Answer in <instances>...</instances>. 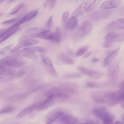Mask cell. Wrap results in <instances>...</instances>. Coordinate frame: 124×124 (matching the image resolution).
I'll use <instances>...</instances> for the list:
<instances>
[{
	"label": "cell",
	"instance_id": "obj_1",
	"mask_svg": "<svg viewBox=\"0 0 124 124\" xmlns=\"http://www.w3.org/2000/svg\"><path fill=\"white\" fill-rule=\"evenodd\" d=\"M0 60L2 64L7 67L18 68L22 66L24 63L23 60L16 55L8 56Z\"/></svg>",
	"mask_w": 124,
	"mask_h": 124
},
{
	"label": "cell",
	"instance_id": "obj_2",
	"mask_svg": "<svg viewBox=\"0 0 124 124\" xmlns=\"http://www.w3.org/2000/svg\"><path fill=\"white\" fill-rule=\"evenodd\" d=\"M39 40L35 39H30L23 40L18 43L10 51L12 53L17 51L22 47L33 46L39 43Z\"/></svg>",
	"mask_w": 124,
	"mask_h": 124
},
{
	"label": "cell",
	"instance_id": "obj_3",
	"mask_svg": "<svg viewBox=\"0 0 124 124\" xmlns=\"http://www.w3.org/2000/svg\"><path fill=\"white\" fill-rule=\"evenodd\" d=\"M63 114V112L58 109H55L51 111L46 116V124H52L59 119Z\"/></svg>",
	"mask_w": 124,
	"mask_h": 124
},
{
	"label": "cell",
	"instance_id": "obj_4",
	"mask_svg": "<svg viewBox=\"0 0 124 124\" xmlns=\"http://www.w3.org/2000/svg\"><path fill=\"white\" fill-rule=\"evenodd\" d=\"M78 68L82 73L93 79H98L103 74L102 72L100 71L92 70L83 67L79 66Z\"/></svg>",
	"mask_w": 124,
	"mask_h": 124
},
{
	"label": "cell",
	"instance_id": "obj_5",
	"mask_svg": "<svg viewBox=\"0 0 124 124\" xmlns=\"http://www.w3.org/2000/svg\"><path fill=\"white\" fill-rule=\"evenodd\" d=\"M92 28L91 22L89 21L84 22L81 24L78 31V36L79 37H84L90 31Z\"/></svg>",
	"mask_w": 124,
	"mask_h": 124
},
{
	"label": "cell",
	"instance_id": "obj_6",
	"mask_svg": "<svg viewBox=\"0 0 124 124\" xmlns=\"http://www.w3.org/2000/svg\"><path fill=\"white\" fill-rule=\"evenodd\" d=\"M42 101L27 107L18 114L17 116V118H22L34 110L38 109L41 105Z\"/></svg>",
	"mask_w": 124,
	"mask_h": 124
},
{
	"label": "cell",
	"instance_id": "obj_7",
	"mask_svg": "<svg viewBox=\"0 0 124 124\" xmlns=\"http://www.w3.org/2000/svg\"><path fill=\"white\" fill-rule=\"evenodd\" d=\"M120 35L114 32H111L107 34L105 39V42L103 46L108 48L111 46L113 43L119 36Z\"/></svg>",
	"mask_w": 124,
	"mask_h": 124
},
{
	"label": "cell",
	"instance_id": "obj_8",
	"mask_svg": "<svg viewBox=\"0 0 124 124\" xmlns=\"http://www.w3.org/2000/svg\"><path fill=\"white\" fill-rule=\"evenodd\" d=\"M93 111L96 116L103 120L109 114L107 109L103 107H95L93 109Z\"/></svg>",
	"mask_w": 124,
	"mask_h": 124
},
{
	"label": "cell",
	"instance_id": "obj_9",
	"mask_svg": "<svg viewBox=\"0 0 124 124\" xmlns=\"http://www.w3.org/2000/svg\"><path fill=\"white\" fill-rule=\"evenodd\" d=\"M59 121L61 124H76L78 120L73 116L63 114L59 118Z\"/></svg>",
	"mask_w": 124,
	"mask_h": 124
},
{
	"label": "cell",
	"instance_id": "obj_10",
	"mask_svg": "<svg viewBox=\"0 0 124 124\" xmlns=\"http://www.w3.org/2000/svg\"><path fill=\"white\" fill-rule=\"evenodd\" d=\"M119 70L118 65L117 63H112L108 67V73L109 77L111 79L116 78Z\"/></svg>",
	"mask_w": 124,
	"mask_h": 124
},
{
	"label": "cell",
	"instance_id": "obj_11",
	"mask_svg": "<svg viewBox=\"0 0 124 124\" xmlns=\"http://www.w3.org/2000/svg\"><path fill=\"white\" fill-rule=\"evenodd\" d=\"M91 0L85 1L82 3L73 13L71 17L76 18L83 14L87 6Z\"/></svg>",
	"mask_w": 124,
	"mask_h": 124
},
{
	"label": "cell",
	"instance_id": "obj_12",
	"mask_svg": "<svg viewBox=\"0 0 124 124\" xmlns=\"http://www.w3.org/2000/svg\"><path fill=\"white\" fill-rule=\"evenodd\" d=\"M57 63L61 64H72L74 63L73 60L66 54L60 53L57 57Z\"/></svg>",
	"mask_w": 124,
	"mask_h": 124
},
{
	"label": "cell",
	"instance_id": "obj_13",
	"mask_svg": "<svg viewBox=\"0 0 124 124\" xmlns=\"http://www.w3.org/2000/svg\"><path fill=\"white\" fill-rule=\"evenodd\" d=\"M120 0H107L103 2L101 5V8L104 9L114 8L118 7L120 4Z\"/></svg>",
	"mask_w": 124,
	"mask_h": 124
},
{
	"label": "cell",
	"instance_id": "obj_14",
	"mask_svg": "<svg viewBox=\"0 0 124 124\" xmlns=\"http://www.w3.org/2000/svg\"><path fill=\"white\" fill-rule=\"evenodd\" d=\"M17 54L19 55L33 60H37L38 57L34 52L29 50L25 48L19 50Z\"/></svg>",
	"mask_w": 124,
	"mask_h": 124
},
{
	"label": "cell",
	"instance_id": "obj_15",
	"mask_svg": "<svg viewBox=\"0 0 124 124\" xmlns=\"http://www.w3.org/2000/svg\"><path fill=\"white\" fill-rule=\"evenodd\" d=\"M30 94V93L28 92L15 94L8 96L7 99L13 102L19 101L27 98Z\"/></svg>",
	"mask_w": 124,
	"mask_h": 124
},
{
	"label": "cell",
	"instance_id": "obj_16",
	"mask_svg": "<svg viewBox=\"0 0 124 124\" xmlns=\"http://www.w3.org/2000/svg\"><path fill=\"white\" fill-rule=\"evenodd\" d=\"M38 9L34 10L18 21L17 23L19 25L25 22H28L36 16L38 14Z\"/></svg>",
	"mask_w": 124,
	"mask_h": 124
},
{
	"label": "cell",
	"instance_id": "obj_17",
	"mask_svg": "<svg viewBox=\"0 0 124 124\" xmlns=\"http://www.w3.org/2000/svg\"><path fill=\"white\" fill-rule=\"evenodd\" d=\"M119 50L120 48H118L108 54L104 60V65L105 67L108 66L111 62L118 54Z\"/></svg>",
	"mask_w": 124,
	"mask_h": 124
},
{
	"label": "cell",
	"instance_id": "obj_18",
	"mask_svg": "<svg viewBox=\"0 0 124 124\" xmlns=\"http://www.w3.org/2000/svg\"><path fill=\"white\" fill-rule=\"evenodd\" d=\"M61 36L60 30L59 27H57L54 32L52 33L49 40L56 43H60L61 40Z\"/></svg>",
	"mask_w": 124,
	"mask_h": 124
},
{
	"label": "cell",
	"instance_id": "obj_19",
	"mask_svg": "<svg viewBox=\"0 0 124 124\" xmlns=\"http://www.w3.org/2000/svg\"><path fill=\"white\" fill-rule=\"evenodd\" d=\"M124 29L123 24L117 22H113L109 23L106 26L105 30L107 31H110L118 29Z\"/></svg>",
	"mask_w": 124,
	"mask_h": 124
},
{
	"label": "cell",
	"instance_id": "obj_20",
	"mask_svg": "<svg viewBox=\"0 0 124 124\" xmlns=\"http://www.w3.org/2000/svg\"><path fill=\"white\" fill-rule=\"evenodd\" d=\"M47 97V99L42 101L41 105L38 109V110H42L47 108L51 104L53 100L56 98L54 95H50Z\"/></svg>",
	"mask_w": 124,
	"mask_h": 124
},
{
	"label": "cell",
	"instance_id": "obj_21",
	"mask_svg": "<svg viewBox=\"0 0 124 124\" xmlns=\"http://www.w3.org/2000/svg\"><path fill=\"white\" fill-rule=\"evenodd\" d=\"M78 22V20L76 18L71 17L66 22L65 27L68 29H72L77 26Z\"/></svg>",
	"mask_w": 124,
	"mask_h": 124
},
{
	"label": "cell",
	"instance_id": "obj_22",
	"mask_svg": "<svg viewBox=\"0 0 124 124\" xmlns=\"http://www.w3.org/2000/svg\"><path fill=\"white\" fill-rule=\"evenodd\" d=\"M52 33L49 29L37 33V38L49 40Z\"/></svg>",
	"mask_w": 124,
	"mask_h": 124
},
{
	"label": "cell",
	"instance_id": "obj_23",
	"mask_svg": "<svg viewBox=\"0 0 124 124\" xmlns=\"http://www.w3.org/2000/svg\"><path fill=\"white\" fill-rule=\"evenodd\" d=\"M19 25L16 22L10 26L6 30L4 31L0 34V39L10 33L15 29L18 27Z\"/></svg>",
	"mask_w": 124,
	"mask_h": 124
},
{
	"label": "cell",
	"instance_id": "obj_24",
	"mask_svg": "<svg viewBox=\"0 0 124 124\" xmlns=\"http://www.w3.org/2000/svg\"><path fill=\"white\" fill-rule=\"evenodd\" d=\"M39 55L42 62L46 66L53 67L51 61L46 55L41 53L39 54Z\"/></svg>",
	"mask_w": 124,
	"mask_h": 124
},
{
	"label": "cell",
	"instance_id": "obj_25",
	"mask_svg": "<svg viewBox=\"0 0 124 124\" xmlns=\"http://www.w3.org/2000/svg\"><path fill=\"white\" fill-rule=\"evenodd\" d=\"M101 0H94L86 8L85 11L87 13L92 11L100 3Z\"/></svg>",
	"mask_w": 124,
	"mask_h": 124
},
{
	"label": "cell",
	"instance_id": "obj_26",
	"mask_svg": "<svg viewBox=\"0 0 124 124\" xmlns=\"http://www.w3.org/2000/svg\"><path fill=\"white\" fill-rule=\"evenodd\" d=\"M26 48L28 50L34 52H36L45 53L47 52L45 48L41 46H31Z\"/></svg>",
	"mask_w": 124,
	"mask_h": 124
},
{
	"label": "cell",
	"instance_id": "obj_27",
	"mask_svg": "<svg viewBox=\"0 0 124 124\" xmlns=\"http://www.w3.org/2000/svg\"><path fill=\"white\" fill-rule=\"evenodd\" d=\"M94 100L96 102L102 103H105L108 102V101L105 94L102 96L96 95L93 96Z\"/></svg>",
	"mask_w": 124,
	"mask_h": 124
},
{
	"label": "cell",
	"instance_id": "obj_28",
	"mask_svg": "<svg viewBox=\"0 0 124 124\" xmlns=\"http://www.w3.org/2000/svg\"><path fill=\"white\" fill-rule=\"evenodd\" d=\"M15 109V108L13 106H7L0 109V114L10 113L13 111Z\"/></svg>",
	"mask_w": 124,
	"mask_h": 124
},
{
	"label": "cell",
	"instance_id": "obj_29",
	"mask_svg": "<svg viewBox=\"0 0 124 124\" xmlns=\"http://www.w3.org/2000/svg\"><path fill=\"white\" fill-rule=\"evenodd\" d=\"M20 29V28L18 27L10 33L2 38L0 39V43L5 41L13 35L19 31Z\"/></svg>",
	"mask_w": 124,
	"mask_h": 124
},
{
	"label": "cell",
	"instance_id": "obj_30",
	"mask_svg": "<svg viewBox=\"0 0 124 124\" xmlns=\"http://www.w3.org/2000/svg\"><path fill=\"white\" fill-rule=\"evenodd\" d=\"M82 75L79 73H74L66 74L64 76V77L65 78H79Z\"/></svg>",
	"mask_w": 124,
	"mask_h": 124
},
{
	"label": "cell",
	"instance_id": "obj_31",
	"mask_svg": "<svg viewBox=\"0 0 124 124\" xmlns=\"http://www.w3.org/2000/svg\"><path fill=\"white\" fill-rule=\"evenodd\" d=\"M88 49L87 46L81 47L77 50L76 53V55L77 57L80 56L86 52Z\"/></svg>",
	"mask_w": 124,
	"mask_h": 124
},
{
	"label": "cell",
	"instance_id": "obj_32",
	"mask_svg": "<svg viewBox=\"0 0 124 124\" xmlns=\"http://www.w3.org/2000/svg\"><path fill=\"white\" fill-rule=\"evenodd\" d=\"M24 6V5L22 3H20L17 5L13 9L9 14V15H11L17 13Z\"/></svg>",
	"mask_w": 124,
	"mask_h": 124
},
{
	"label": "cell",
	"instance_id": "obj_33",
	"mask_svg": "<svg viewBox=\"0 0 124 124\" xmlns=\"http://www.w3.org/2000/svg\"><path fill=\"white\" fill-rule=\"evenodd\" d=\"M47 69L49 73L54 77L57 78L58 75L56 70L54 68V67H47Z\"/></svg>",
	"mask_w": 124,
	"mask_h": 124
},
{
	"label": "cell",
	"instance_id": "obj_34",
	"mask_svg": "<svg viewBox=\"0 0 124 124\" xmlns=\"http://www.w3.org/2000/svg\"><path fill=\"white\" fill-rule=\"evenodd\" d=\"M103 120V124H113L112 118L109 114Z\"/></svg>",
	"mask_w": 124,
	"mask_h": 124
},
{
	"label": "cell",
	"instance_id": "obj_35",
	"mask_svg": "<svg viewBox=\"0 0 124 124\" xmlns=\"http://www.w3.org/2000/svg\"><path fill=\"white\" fill-rule=\"evenodd\" d=\"M86 86L88 88H95L98 87L99 84L96 82H88L87 83Z\"/></svg>",
	"mask_w": 124,
	"mask_h": 124
},
{
	"label": "cell",
	"instance_id": "obj_36",
	"mask_svg": "<svg viewBox=\"0 0 124 124\" xmlns=\"http://www.w3.org/2000/svg\"><path fill=\"white\" fill-rule=\"evenodd\" d=\"M76 124H99L98 121L95 120H90L82 123H77Z\"/></svg>",
	"mask_w": 124,
	"mask_h": 124
},
{
	"label": "cell",
	"instance_id": "obj_37",
	"mask_svg": "<svg viewBox=\"0 0 124 124\" xmlns=\"http://www.w3.org/2000/svg\"><path fill=\"white\" fill-rule=\"evenodd\" d=\"M18 18H15L9 20L2 22L1 23L4 25L10 24L18 20Z\"/></svg>",
	"mask_w": 124,
	"mask_h": 124
},
{
	"label": "cell",
	"instance_id": "obj_38",
	"mask_svg": "<svg viewBox=\"0 0 124 124\" xmlns=\"http://www.w3.org/2000/svg\"><path fill=\"white\" fill-rule=\"evenodd\" d=\"M69 14L70 13L69 11H66L64 13L62 17L61 21L62 22H64L67 20L69 16Z\"/></svg>",
	"mask_w": 124,
	"mask_h": 124
},
{
	"label": "cell",
	"instance_id": "obj_39",
	"mask_svg": "<svg viewBox=\"0 0 124 124\" xmlns=\"http://www.w3.org/2000/svg\"><path fill=\"white\" fill-rule=\"evenodd\" d=\"M111 11L110 10H106L102 11V18H105L108 17L111 15Z\"/></svg>",
	"mask_w": 124,
	"mask_h": 124
},
{
	"label": "cell",
	"instance_id": "obj_40",
	"mask_svg": "<svg viewBox=\"0 0 124 124\" xmlns=\"http://www.w3.org/2000/svg\"><path fill=\"white\" fill-rule=\"evenodd\" d=\"M42 28H33L27 30L26 33H30L34 31H38L42 30Z\"/></svg>",
	"mask_w": 124,
	"mask_h": 124
},
{
	"label": "cell",
	"instance_id": "obj_41",
	"mask_svg": "<svg viewBox=\"0 0 124 124\" xmlns=\"http://www.w3.org/2000/svg\"><path fill=\"white\" fill-rule=\"evenodd\" d=\"M53 16H52L50 17L48 19L46 23V26L47 28H49L51 26Z\"/></svg>",
	"mask_w": 124,
	"mask_h": 124
},
{
	"label": "cell",
	"instance_id": "obj_42",
	"mask_svg": "<svg viewBox=\"0 0 124 124\" xmlns=\"http://www.w3.org/2000/svg\"><path fill=\"white\" fill-rule=\"evenodd\" d=\"M57 2L56 0H50L49 3V9L51 10L52 9L55 4Z\"/></svg>",
	"mask_w": 124,
	"mask_h": 124
},
{
	"label": "cell",
	"instance_id": "obj_43",
	"mask_svg": "<svg viewBox=\"0 0 124 124\" xmlns=\"http://www.w3.org/2000/svg\"><path fill=\"white\" fill-rule=\"evenodd\" d=\"M118 87L121 90H123L124 87V80L122 81L118 85Z\"/></svg>",
	"mask_w": 124,
	"mask_h": 124
},
{
	"label": "cell",
	"instance_id": "obj_44",
	"mask_svg": "<svg viewBox=\"0 0 124 124\" xmlns=\"http://www.w3.org/2000/svg\"><path fill=\"white\" fill-rule=\"evenodd\" d=\"M50 0H47L45 1L44 5V8H45L49 5Z\"/></svg>",
	"mask_w": 124,
	"mask_h": 124
},
{
	"label": "cell",
	"instance_id": "obj_45",
	"mask_svg": "<svg viewBox=\"0 0 124 124\" xmlns=\"http://www.w3.org/2000/svg\"><path fill=\"white\" fill-rule=\"evenodd\" d=\"M92 53V52H88L84 55V57L85 58H87Z\"/></svg>",
	"mask_w": 124,
	"mask_h": 124
},
{
	"label": "cell",
	"instance_id": "obj_46",
	"mask_svg": "<svg viewBox=\"0 0 124 124\" xmlns=\"http://www.w3.org/2000/svg\"><path fill=\"white\" fill-rule=\"evenodd\" d=\"M99 58H93L92 60V62H93L95 63L97 62L99 60Z\"/></svg>",
	"mask_w": 124,
	"mask_h": 124
},
{
	"label": "cell",
	"instance_id": "obj_47",
	"mask_svg": "<svg viewBox=\"0 0 124 124\" xmlns=\"http://www.w3.org/2000/svg\"><path fill=\"white\" fill-rule=\"evenodd\" d=\"M118 21L120 23H123L124 24V18H121L120 19H119L118 20Z\"/></svg>",
	"mask_w": 124,
	"mask_h": 124
},
{
	"label": "cell",
	"instance_id": "obj_48",
	"mask_svg": "<svg viewBox=\"0 0 124 124\" xmlns=\"http://www.w3.org/2000/svg\"><path fill=\"white\" fill-rule=\"evenodd\" d=\"M5 29H0V34L5 31Z\"/></svg>",
	"mask_w": 124,
	"mask_h": 124
},
{
	"label": "cell",
	"instance_id": "obj_49",
	"mask_svg": "<svg viewBox=\"0 0 124 124\" xmlns=\"http://www.w3.org/2000/svg\"><path fill=\"white\" fill-rule=\"evenodd\" d=\"M115 124H122V123L119 121H116Z\"/></svg>",
	"mask_w": 124,
	"mask_h": 124
},
{
	"label": "cell",
	"instance_id": "obj_50",
	"mask_svg": "<svg viewBox=\"0 0 124 124\" xmlns=\"http://www.w3.org/2000/svg\"><path fill=\"white\" fill-rule=\"evenodd\" d=\"M124 114H123L121 117V119L124 122Z\"/></svg>",
	"mask_w": 124,
	"mask_h": 124
},
{
	"label": "cell",
	"instance_id": "obj_51",
	"mask_svg": "<svg viewBox=\"0 0 124 124\" xmlns=\"http://www.w3.org/2000/svg\"><path fill=\"white\" fill-rule=\"evenodd\" d=\"M8 2L10 3H11L12 2H13L14 1L13 0H7Z\"/></svg>",
	"mask_w": 124,
	"mask_h": 124
},
{
	"label": "cell",
	"instance_id": "obj_52",
	"mask_svg": "<svg viewBox=\"0 0 124 124\" xmlns=\"http://www.w3.org/2000/svg\"><path fill=\"white\" fill-rule=\"evenodd\" d=\"M4 0H0V3L3 2Z\"/></svg>",
	"mask_w": 124,
	"mask_h": 124
},
{
	"label": "cell",
	"instance_id": "obj_53",
	"mask_svg": "<svg viewBox=\"0 0 124 124\" xmlns=\"http://www.w3.org/2000/svg\"><path fill=\"white\" fill-rule=\"evenodd\" d=\"M3 13H0V17L3 15Z\"/></svg>",
	"mask_w": 124,
	"mask_h": 124
},
{
	"label": "cell",
	"instance_id": "obj_54",
	"mask_svg": "<svg viewBox=\"0 0 124 124\" xmlns=\"http://www.w3.org/2000/svg\"></svg>",
	"mask_w": 124,
	"mask_h": 124
}]
</instances>
